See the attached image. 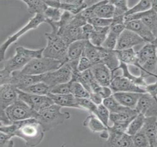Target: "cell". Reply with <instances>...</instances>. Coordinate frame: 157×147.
Wrapping results in <instances>:
<instances>
[{"instance_id": "obj_42", "label": "cell", "mask_w": 157, "mask_h": 147, "mask_svg": "<svg viewBox=\"0 0 157 147\" xmlns=\"http://www.w3.org/2000/svg\"><path fill=\"white\" fill-rule=\"evenodd\" d=\"M63 11L60 8L48 6L44 14V17L47 21L57 22L61 18Z\"/></svg>"}, {"instance_id": "obj_13", "label": "cell", "mask_w": 157, "mask_h": 147, "mask_svg": "<svg viewBox=\"0 0 157 147\" xmlns=\"http://www.w3.org/2000/svg\"><path fill=\"white\" fill-rule=\"evenodd\" d=\"M44 75L24 74L20 71H16L12 73L10 84L13 85L19 90H22L36 83L42 81Z\"/></svg>"}, {"instance_id": "obj_9", "label": "cell", "mask_w": 157, "mask_h": 147, "mask_svg": "<svg viewBox=\"0 0 157 147\" xmlns=\"http://www.w3.org/2000/svg\"><path fill=\"white\" fill-rule=\"evenodd\" d=\"M18 98L37 112L54 104L48 96H41L25 92L17 89Z\"/></svg>"}, {"instance_id": "obj_54", "label": "cell", "mask_w": 157, "mask_h": 147, "mask_svg": "<svg viewBox=\"0 0 157 147\" xmlns=\"http://www.w3.org/2000/svg\"><path fill=\"white\" fill-rule=\"evenodd\" d=\"M151 9L157 15V0L151 1Z\"/></svg>"}, {"instance_id": "obj_43", "label": "cell", "mask_w": 157, "mask_h": 147, "mask_svg": "<svg viewBox=\"0 0 157 147\" xmlns=\"http://www.w3.org/2000/svg\"><path fill=\"white\" fill-rule=\"evenodd\" d=\"M77 103L80 109H85L96 115L97 106L90 98H77Z\"/></svg>"}, {"instance_id": "obj_47", "label": "cell", "mask_w": 157, "mask_h": 147, "mask_svg": "<svg viewBox=\"0 0 157 147\" xmlns=\"http://www.w3.org/2000/svg\"><path fill=\"white\" fill-rule=\"evenodd\" d=\"M50 93L55 94L71 93V82L58 85L50 89Z\"/></svg>"}, {"instance_id": "obj_40", "label": "cell", "mask_w": 157, "mask_h": 147, "mask_svg": "<svg viewBox=\"0 0 157 147\" xmlns=\"http://www.w3.org/2000/svg\"><path fill=\"white\" fill-rule=\"evenodd\" d=\"M120 34L110 28L109 33L101 47L109 50H115Z\"/></svg>"}, {"instance_id": "obj_17", "label": "cell", "mask_w": 157, "mask_h": 147, "mask_svg": "<svg viewBox=\"0 0 157 147\" xmlns=\"http://www.w3.org/2000/svg\"><path fill=\"white\" fill-rule=\"evenodd\" d=\"M127 29L138 35L146 43H152L155 40V36L140 20H134L126 22Z\"/></svg>"}, {"instance_id": "obj_16", "label": "cell", "mask_w": 157, "mask_h": 147, "mask_svg": "<svg viewBox=\"0 0 157 147\" xmlns=\"http://www.w3.org/2000/svg\"><path fill=\"white\" fill-rule=\"evenodd\" d=\"M17 88L12 84H4L0 86V110H5L18 98Z\"/></svg>"}, {"instance_id": "obj_25", "label": "cell", "mask_w": 157, "mask_h": 147, "mask_svg": "<svg viewBox=\"0 0 157 147\" xmlns=\"http://www.w3.org/2000/svg\"><path fill=\"white\" fill-rule=\"evenodd\" d=\"M88 5L86 1L78 0L60 1L59 8L63 11L69 12L74 15L80 13Z\"/></svg>"}, {"instance_id": "obj_50", "label": "cell", "mask_w": 157, "mask_h": 147, "mask_svg": "<svg viewBox=\"0 0 157 147\" xmlns=\"http://www.w3.org/2000/svg\"><path fill=\"white\" fill-rule=\"evenodd\" d=\"M96 93L99 94L104 100L113 96V92L110 86H101Z\"/></svg>"}, {"instance_id": "obj_20", "label": "cell", "mask_w": 157, "mask_h": 147, "mask_svg": "<svg viewBox=\"0 0 157 147\" xmlns=\"http://www.w3.org/2000/svg\"><path fill=\"white\" fill-rule=\"evenodd\" d=\"M142 94L133 92H117L113 93V95L122 105L135 109Z\"/></svg>"}, {"instance_id": "obj_45", "label": "cell", "mask_w": 157, "mask_h": 147, "mask_svg": "<svg viewBox=\"0 0 157 147\" xmlns=\"http://www.w3.org/2000/svg\"><path fill=\"white\" fill-rule=\"evenodd\" d=\"M132 140L134 147H150L148 140L142 130L132 136Z\"/></svg>"}, {"instance_id": "obj_6", "label": "cell", "mask_w": 157, "mask_h": 147, "mask_svg": "<svg viewBox=\"0 0 157 147\" xmlns=\"http://www.w3.org/2000/svg\"><path fill=\"white\" fill-rule=\"evenodd\" d=\"M46 23V19L44 15L36 14L31 18L29 22L19 31L10 36L2 44L0 47V61L2 62L5 59V54L9 47L17 41L18 39L25 34L33 29L37 28L41 24Z\"/></svg>"}, {"instance_id": "obj_3", "label": "cell", "mask_w": 157, "mask_h": 147, "mask_svg": "<svg viewBox=\"0 0 157 147\" xmlns=\"http://www.w3.org/2000/svg\"><path fill=\"white\" fill-rule=\"evenodd\" d=\"M62 107L54 104L38 112L36 119L45 132L63 124L70 118V113L61 112Z\"/></svg>"}, {"instance_id": "obj_10", "label": "cell", "mask_w": 157, "mask_h": 147, "mask_svg": "<svg viewBox=\"0 0 157 147\" xmlns=\"http://www.w3.org/2000/svg\"><path fill=\"white\" fill-rule=\"evenodd\" d=\"M135 109L145 117H157V98L147 93H142Z\"/></svg>"}, {"instance_id": "obj_35", "label": "cell", "mask_w": 157, "mask_h": 147, "mask_svg": "<svg viewBox=\"0 0 157 147\" xmlns=\"http://www.w3.org/2000/svg\"><path fill=\"white\" fill-rule=\"evenodd\" d=\"M145 118L143 115L138 113L129 123L126 132L131 136L138 133L143 128Z\"/></svg>"}, {"instance_id": "obj_8", "label": "cell", "mask_w": 157, "mask_h": 147, "mask_svg": "<svg viewBox=\"0 0 157 147\" xmlns=\"http://www.w3.org/2000/svg\"><path fill=\"white\" fill-rule=\"evenodd\" d=\"M72 75V69L67 62L57 70L44 74L42 81L51 88L58 85L71 81Z\"/></svg>"}, {"instance_id": "obj_55", "label": "cell", "mask_w": 157, "mask_h": 147, "mask_svg": "<svg viewBox=\"0 0 157 147\" xmlns=\"http://www.w3.org/2000/svg\"><path fill=\"white\" fill-rule=\"evenodd\" d=\"M152 44H154V45H155V47H156V48H157V38H155V40H154V41H153V42H152Z\"/></svg>"}, {"instance_id": "obj_44", "label": "cell", "mask_w": 157, "mask_h": 147, "mask_svg": "<svg viewBox=\"0 0 157 147\" xmlns=\"http://www.w3.org/2000/svg\"><path fill=\"white\" fill-rule=\"evenodd\" d=\"M110 111L103 104L97 106V114L96 116L102 121L103 123L108 127L110 120Z\"/></svg>"}, {"instance_id": "obj_29", "label": "cell", "mask_w": 157, "mask_h": 147, "mask_svg": "<svg viewBox=\"0 0 157 147\" xmlns=\"http://www.w3.org/2000/svg\"><path fill=\"white\" fill-rule=\"evenodd\" d=\"M110 27H94L88 37V40L94 46L101 47L109 33Z\"/></svg>"}, {"instance_id": "obj_14", "label": "cell", "mask_w": 157, "mask_h": 147, "mask_svg": "<svg viewBox=\"0 0 157 147\" xmlns=\"http://www.w3.org/2000/svg\"><path fill=\"white\" fill-rule=\"evenodd\" d=\"M144 42L145 41L138 35L125 28L118 37L115 50H122L133 48V47Z\"/></svg>"}, {"instance_id": "obj_32", "label": "cell", "mask_w": 157, "mask_h": 147, "mask_svg": "<svg viewBox=\"0 0 157 147\" xmlns=\"http://www.w3.org/2000/svg\"><path fill=\"white\" fill-rule=\"evenodd\" d=\"M139 63L142 66L148 60L157 56V50L152 43H147L138 52H137ZM142 67V66H141Z\"/></svg>"}, {"instance_id": "obj_1", "label": "cell", "mask_w": 157, "mask_h": 147, "mask_svg": "<svg viewBox=\"0 0 157 147\" xmlns=\"http://www.w3.org/2000/svg\"><path fill=\"white\" fill-rule=\"evenodd\" d=\"M18 126L15 137L23 140L27 146L35 147L39 145L44 139V132L36 119L15 121Z\"/></svg>"}, {"instance_id": "obj_48", "label": "cell", "mask_w": 157, "mask_h": 147, "mask_svg": "<svg viewBox=\"0 0 157 147\" xmlns=\"http://www.w3.org/2000/svg\"><path fill=\"white\" fill-rule=\"evenodd\" d=\"M13 135L1 132L0 134V147H12L14 145L12 140Z\"/></svg>"}, {"instance_id": "obj_26", "label": "cell", "mask_w": 157, "mask_h": 147, "mask_svg": "<svg viewBox=\"0 0 157 147\" xmlns=\"http://www.w3.org/2000/svg\"><path fill=\"white\" fill-rule=\"evenodd\" d=\"M88 40H77L72 42L68 46L67 56L69 61L79 60L83 55Z\"/></svg>"}, {"instance_id": "obj_19", "label": "cell", "mask_w": 157, "mask_h": 147, "mask_svg": "<svg viewBox=\"0 0 157 147\" xmlns=\"http://www.w3.org/2000/svg\"><path fill=\"white\" fill-rule=\"evenodd\" d=\"M82 27L75 26L69 24L64 30L58 35L60 36L69 46L74 41L86 40L83 35Z\"/></svg>"}, {"instance_id": "obj_53", "label": "cell", "mask_w": 157, "mask_h": 147, "mask_svg": "<svg viewBox=\"0 0 157 147\" xmlns=\"http://www.w3.org/2000/svg\"><path fill=\"white\" fill-rule=\"evenodd\" d=\"M47 5L49 7L59 8L60 1H44Z\"/></svg>"}, {"instance_id": "obj_30", "label": "cell", "mask_w": 157, "mask_h": 147, "mask_svg": "<svg viewBox=\"0 0 157 147\" xmlns=\"http://www.w3.org/2000/svg\"><path fill=\"white\" fill-rule=\"evenodd\" d=\"M83 125L94 133H101L108 128L95 115L93 114L86 117L83 121Z\"/></svg>"}, {"instance_id": "obj_2", "label": "cell", "mask_w": 157, "mask_h": 147, "mask_svg": "<svg viewBox=\"0 0 157 147\" xmlns=\"http://www.w3.org/2000/svg\"><path fill=\"white\" fill-rule=\"evenodd\" d=\"M44 48L37 50L30 49L20 46L15 49V54L4 62L3 70L10 73L21 71L32 60L43 57Z\"/></svg>"}, {"instance_id": "obj_49", "label": "cell", "mask_w": 157, "mask_h": 147, "mask_svg": "<svg viewBox=\"0 0 157 147\" xmlns=\"http://www.w3.org/2000/svg\"><path fill=\"white\" fill-rule=\"evenodd\" d=\"M93 65L92 62L88 58L85 56H82L78 62V70L82 72L90 69Z\"/></svg>"}, {"instance_id": "obj_27", "label": "cell", "mask_w": 157, "mask_h": 147, "mask_svg": "<svg viewBox=\"0 0 157 147\" xmlns=\"http://www.w3.org/2000/svg\"><path fill=\"white\" fill-rule=\"evenodd\" d=\"M102 47L94 46L88 40L82 56L88 58L94 65L102 63Z\"/></svg>"}, {"instance_id": "obj_52", "label": "cell", "mask_w": 157, "mask_h": 147, "mask_svg": "<svg viewBox=\"0 0 157 147\" xmlns=\"http://www.w3.org/2000/svg\"><path fill=\"white\" fill-rule=\"evenodd\" d=\"M89 98L97 105L102 104L103 99L102 98L101 96L96 93L91 92L90 93V97Z\"/></svg>"}, {"instance_id": "obj_15", "label": "cell", "mask_w": 157, "mask_h": 147, "mask_svg": "<svg viewBox=\"0 0 157 147\" xmlns=\"http://www.w3.org/2000/svg\"><path fill=\"white\" fill-rule=\"evenodd\" d=\"M134 20H141L157 38V15L152 9L125 17V23Z\"/></svg>"}, {"instance_id": "obj_24", "label": "cell", "mask_w": 157, "mask_h": 147, "mask_svg": "<svg viewBox=\"0 0 157 147\" xmlns=\"http://www.w3.org/2000/svg\"><path fill=\"white\" fill-rule=\"evenodd\" d=\"M102 62L111 70L112 74L117 70L120 62L116 50L107 49L103 47Z\"/></svg>"}, {"instance_id": "obj_33", "label": "cell", "mask_w": 157, "mask_h": 147, "mask_svg": "<svg viewBox=\"0 0 157 147\" xmlns=\"http://www.w3.org/2000/svg\"><path fill=\"white\" fill-rule=\"evenodd\" d=\"M95 81H96L94 79L91 70L90 69L82 72H80L72 82H79L90 93L91 92V85Z\"/></svg>"}, {"instance_id": "obj_4", "label": "cell", "mask_w": 157, "mask_h": 147, "mask_svg": "<svg viewBox=\"0 0 157 147\" xmlns=\"http://www.w3.org/2000/svg\"><path fill=\"white\" fill-rule=\"evenodd\" d=\"M47 45L44 48L43 57L51 58L60 61L62 64L68 62L67 56L68 45L63 39L53 32L45 34Z\"/></svg>"}, {"instance_id": "obj_36", "label": "cell", "mask_w": 157, "mask_h": 147, "mask_svg": "<svg viewBox=\"0 0 157 147\" xmlns=\"http://www.w3.org/2000/svg\"><path fill=\"white\" fill-rule=\"evenodd\" d=\"M102 104L108 108L111 113H122L132 109L122 105L116 100L113 95L104 99Z\"/></svg>"}, {"instance_id": "obj_57", "label": "cell", "mask_w": 157, "mask_h": 147, "mask_svg": "<svg viewBox=\"0 0 157 147\" xmlns=\"http://www.w3.org/2000/svg\"><path fill=\"white\" fill-rule=\"evenodd\" d=\"M156 81H157V77H156Z\"/></svg>"}, {"instance_id": "obj_22", "label": "cell", "mask_w": 157, "mask_h": 147, "mask_svg": "<svg viewBox=\"0 0 157 147\" xmlns=\"http://www.w3.org/2000/svg\"><path fill=\"white\" fill-rule=\"evenodd\" d=\"M48 96L52 99L54 104L61 107H73L80 109L77 103V98L72 94H55L49 93Z\"/></svg>"}, {"instance_id": "obj_11", "label": "cell", "mask_w": 157, "mask_h": 147, "mask_svg": "<svg viewBox=\"0 0 157 147\" xmlns=\"http://www.w3.org/2000/svg\"><path fill=\"white\" fill-rule=\"evenodd\" d=\"M110 87L113 92H133L144 93L145 89L132 82L122 75L115 76L112 79Z\"/></svg>"}, {"instance_id": "obj_31", "label": "cell", "mask_w": 157, "mask_h": 147, "mask_svg": "<svg viewBox=\"0 0 157 147\" xmlns=\"http://www.w3.org/2000/svg\"><path fill=\"white\" fill-rule=\"evenodd\" d=\"M118 69L121 70V75L122 76L131 81L136 85L145 88L147 85L145 77L141 75L136 76L131 73L128 69V65L127 64L120 62Z\"/></svg>"}, {"instance_id": "obj_7", "label": "cell", "mask_w": 157, "mask_h": 147, "mask_svg": "<svg viewBox=\"0 0 157 147\" xmlns=\"http://www.w3.org/2000/svg\"><path fill=\"white\" fill-rule=\"evenodd\" d=\"M5 111L13 123L29 119H36L38 116V112L20 99L6 108Z\"/></svg>"}, {"instance_id": "obj_12", "label": "cell", "mask_w": 157, "mask_h": 147, "mask_svg": "<svg viewBox=\"0 0 157 147\" xmlns=\"http://www.w3.org/2000/svg\"><path fill=\"white\" fill-rule=\"evenodd\" d=\"M138 114L136 109L122 113H111L110 120L113 124L111 126L118 131L126 132L129 123Z\"/></svg>"}, {"instance_id": "obj_34", "label": "cell", "mask_w": 157, "mask_h": 147, "mask_svg": "<svg viewBox=\"0 0 157 147\" xmlns=\"http://www.w3.org/2000/svg\"><path fill=\"white\" fill-rule=\"evenodd\" d=\"M50 87L43 81L39 82L22 89L21 91L33 94L48 96L50 93Z\"/></svg>"}, {"instance_id": "obj_37", "label": "cell", "mask_w": 157, "mask_h": 147, "mask_svg": "<svg viewBox=\"0 0 157 147\" xmlns=\"http://www.w3.org/2000/svg\"><path fill=\"white\" fill-rule=\"evenodd\" d=\"M27 6V11L31 14L44 15L48 6L44 1H22Z\"/></svg>"}, {"instance_id": "obj_21", "label": "cell", "mask_w": 157, "mask_h": 147, "mask_svg": "<svg viewBox=\"0 0 157 147\" xmlns=\"http://www.w3.org/2000/svg\"><path fill=\"white\" fill-rule=\"evenodd\" d=\"M141 130L147 136L150 147H156L157 135V117H146L144 126Z\"/></svg>"}, {"instance_id": "obj_39", "label": "cell", "mask_w": 157, "mask_h": 147, "mask_svg": "<svg viewBox=\"0 0 157 147\" xmlns=\"http://www.w3.org/2000/svg\"><path fill=\"white\" fill-rule=\"evenodd\" d=\"M110 1L114 6V13L113 17H125L129 8L128 7V1L124 0Z\"/></svg>"}, {"instance_id": "obj_5", "label": "cell", "mask_w": 157, "mask_h": 147, "mask_svg": "<svg viewBox=\"0 0 157 147\" xmlns=\"http://www.w3.org/2000/svg\"><path fill=\"white\" fill-rule=\"evenodd\" d=\"M63 65L60 61L47 57L33 59L21 70V73L30 75H38L57 70Z\"/></svg>"}, {"instance_id": "obj_23", "label": "cell", "mask_w": 157, "mask_h": 147, "mask_svg": "<svg viewBox=\"0 0 157 147\" xmlns=\"http://www.w3.org/2000/svg\"><path fill=\"white\" fill-rule=\"evenodd\" d=\"M116 51L120 62L128 65L135 66L140 71L142 70V67L139 63L137 52L134 51V49Z\"/></svg>"}, {"instance_id": "obj_56", "label": "cell", "mask_w": 157, "mask_h": 147, "mask_svg": "<svg viewBox=\"0 0 157 147\" xmlns=\"http://www.w3.org/2000/svg\"><path fill=\"white\" fill-rule=\"evenodd\" d=\"M156 147H157V138H156Z\"/></svg>"}, {"instance_id": "obj_38", "label": "cell", "mask_w": 157, "mask_h": 147, "mask_svg": "<svg viewBox=\"0 0 157 147\" xmlns=\"http://www.w3.org/2000/svg\"><path fill=\"white\" fill-rule=\"evenodd\" d=\"M151 9V1H140L134 6L129 8L126 13L125 17L143 13Z\"/></svg>"}, {"instance_id": "obj_46", "label": "cell", "mask_w": 157, "mask_h": 147, "mask_svg": "<svg viewBox=\"0 0 157 147\" xmlns=\"http://www.w3.org/2000/svg\"><path fill=\"white\" fill-rule=\"evenodd\" d=\"M113 19H106V18H101V17H93L89 19L87 23L90 24L94 27H108L112 25Z\"/></svg>"}, {"instance_id": "obj_28", "label": "cell", "mask_w": 157, "mask_h": 147, "mask_svg": "<svg viewBox=\"0 0 157 147\" xmlns=\"http://www.w3.org/2000/svg\"><path fill=\"white\" fill-rule=\"evenodd\" d=\"M114 13V6L110 1H98L94 11L95 17L112 19Z\"/></svg>"}, {"instance_id": "obj_18", "label": "cell", "mask_w": 157, "mask_h": 147, "mask_svg": "<svg viewBox=\"0 0 157 147\" xmlns=\"http://www.w3.org/2000/svg\"><path fill=\"white\" fill-rule=\"evenodd\" d=\"M95 81L101 86H110L112 80L111 70L103 63L94 64L90 68Z\"/></svg>"}, {"instance_id": "obj_41", "label": "cell", "mask_w": 157, "mask_h": 147, "mask_svg": "<svg viewBox=\"0 0 157 147\" xmlns=\"http://www.w3.org/2000/svg\"><path fill=\"white\" fill-rule=\"evenodd\" d=\"M71 82V94L78 98H89L90 93L79 82Z\"/></svg>"}, {"instance_id": "obj_51", "label": "cell", "mask_w": 157, "mask_h": 147, "mask_svg": "<svg viewBox=\"0 0 157 147\" xmlns=\"http://www.w3.org/2000/svg\"><path fill=\"white\" fill-rule=\"evenodd\" d=\"M144 89L146 93L152 97L157 98V81L152 83L147 84Z\"/></svg>"}]
</instances>
